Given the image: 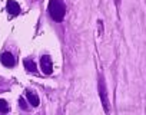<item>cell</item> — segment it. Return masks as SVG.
<instances>
[{
  "instance_id": "6da1fadb",
  "label": "cell",
  "mask_w": 146,
  "mask_h": 115,
  "mask_svg": "<svg viewBox=\"0 0 146 115\" xmlns=\"http://www.w3.org/2000/svg\"><path fill=\"white\" fill-rule=\"evenodd\" d=\"M49 15L54 22H62L66 15V6L63 0H50L49 2Z\"/></svg>"
},
{
  "instance_id": "7a4b0ae2",
  "label": "cell",
  "mask_w": 146,
  "mask_h": 115,
  "mask_svg": "<svg viewBox=\"0 0 146 115\" xmlns=\"http://www.w3.org/2000/svg\"><path fill=\"white\" fill-rule=\"evenodd\" d=\"M99 96H100V101H102L105 112L109 114V98H108V89H106V84H105L103 76L99 78Z\"/></svg>"
},
{
  "instance_id": "3957f363",
  "label": "cell",
  "mask_w": 146,
  "mask_h": 115,
  "mask_svg": "<svg viewBox=\"0 0 146 115\" xmlns=\"http://www.w3.org/2000/svg\"><path fill=\"white\" fill-rule=\"evenodd\" d=\"M40 68H42V72L46 74V75H50L53 72V65H52L50 56H47V55H43L42 56V59H40Z\"/></svg>"
},
{
  "instance_id": "277c9868",
  "label": "cell",
  "mask_w": 146,
  "mask_h": 115,
  "mask_svg": "<svg viewBox=\"0 0 146 115\" xmlns=\"http://www.w3.org/2000/svg\"><path fill=\"white\" fill-rule=\"evenodd\" d=\"M0 61H2V64H3L5 66H7V68L15 66V57H13V55L9 53V52L2 53V56H0Z\"/></svg>"
},
{
  "instance_id": "5b68a950",
  "label": "cell",
  "mask_w": 146,
  "mask_h": 115,
  "mask_svg": "<svg viewBox=\"0 0 146 115\" xmlns=\"http://www.w3.org/2000/svg\"><path fill=\"white\" fill-rule=\"evenodd\" d=\"M7 12L9 15L12 16H17L20 13V6L17 2H15V0H7Z\"/></svg>"
},
{
  "instance_id": "8992f818",
  "label": "cell",
  "mask_w": 146,
  "mask_h": 115,
  "mask_svg": "<svg viewBox=\"0 0 146 115\" xmlns=\"http://www.w3.org/2000/svg\"><path fill=\"white\" fill-rule=\"evenodd\" d=\"M26 98H27V101H29V104L32 105V106H37L39 105V96H37V94L35 92V91H30V89H27L26 91Z\"/></svg>"
},
{
  "instance_id": "52a82bcc",
  "label": "cell",
  "mask_w": 146,
  "mask_h": 115,
  "mask_svg": "<svg viewBox=\"0 0 146 115\" xmlns=\"http://www.w3.org/2000/svg\"><path fill=\"white\" fill-rule=\"evenodd\" d=\"M23 64H25V68H26L29 72H36V64H35L33 61H30V59H26Z\"/></svg>"
},
{
  "instance_id": "ba28073f",
  "label": "cell",
  "mask_w": 146,
  "mask_h": 115,
  "mask_svg": "<svg viewBox=\"0 0 146 115\" xmlns=\"http://www.w3.org/2000/svg\"><path fill=\"white\" fill-rule=\"evenodd\" d=\"M9 109H10L9 104H7L5 99H0V112H2V114H6V112H9Z\"/></svg>"
},
{
  "instance_id": "9c48e42d",
  "label": "cell",
  "mask_w": 146,
  "mask_h": 115,
  "mask_svg": "<svg viewBox=\"0 0 146 115\" xmlns=\"http://www.w3.org/2000/svg\"><path fill=\"white\" fill-rule=\"evenodd\" d=\"M19 106L22 108V109H29V106H27V104H26V101H25V98H20L19 99Z\"/></svg>"
}]
</instances>
